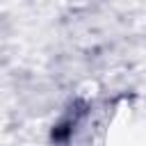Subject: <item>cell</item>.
Instances as JSON below:
<instances>
[{"mask_svg": "<svg viewBox=\"0 0 146 146\" xmlns=\"http://www.w3.org/2000/svg\"><path fill=\"white\" fill-rule=\"evenodd\" d=\"M103 146H146V103H123L105 128Z\"/></svg>", "mask_w": 146, "mask_h": 146, "instance_id": "obj_1", "label": "cell"}]
</instances>
